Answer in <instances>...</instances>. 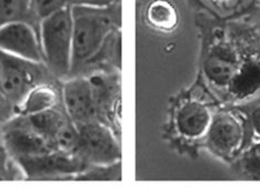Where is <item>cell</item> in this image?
Returning <instances> with one entry per match:
<instances>
[{
  "instance_id": "cell-9",
  "label": "cell",
  "mask_w": 260,
  "mask_h": 194,
  "mask_svg": "<svg viewBox=\"0 0 260 194\" xmlns=\"http://www.w3.org/2000/svg\"><path fill=\"white\" fill-rule=\"evenodd\" d=\"M260 95V51L246 33L239 67L230 81L223 105H237Z\"/></svg>"
},
{
  "instance_id": "cell-6",
  "label": "cell",
  "mask_w": 260,
  "mask_h": 194,
  "mask_svg": "<svg viewBox=\"0 0 260 194\" xmlns=\"http://www.w3.org/2000/svg\"><path fill=\"white\" fill-rule=\"evenodd\" d=\"M75 153L88 167L108 166L121 161L120 134L106 123L94 120L78 125Z\"/></svg>"
},
{
  "instance_id": "cell-17",
  "label": "cell",
  "mask_w": 260,
  "mask_h": 194,
  "mask_svg": "<svg viewBox=\"0 0 260 194\" xmlns=\"http://www.w3.org/2000/svg\"><path fill=\"white\" fill-rule=\"evenodd\" d=\"M79 180H121V161L108 166H91L77 175Z\"/></svg>"
},
{
  "instance_id": "cell-15",
  "label": "cell",
  "mask_w": 260,
  "mask_h": 194,
  "mask_svg": "<svg viewBox=\"0 0 260 194\" xmlns=\"http://www.w3.org/2000/svg\"><path fill=\"white\" fill-rule=\"evenodd\" d=\"M16 21L30 23L39 32V21L32 13L31 0H0V27Z\"/></svg>"
},
{
  "instance_id": "cell-4",
  "label": "cell",
  "mask_w": 260,
  "mask_h": 194,
  "mask_svg": "<svg viewBox=\"0 0 260 194\" xmlns=\"http://www.w3.org/2000/svg\"><path fill=\"white\" fill-rule=\"evenodd\" d=\"M252 140L249 122L234 105H222L212 119L204 150L227 164H233Z\"/></svg>"
},
{
  "instance_id": "cell-11",
  "label": "cell",
  "mask_w": 260,
  "mask_h": 194,
  "mask_svg": "<svg viewBox=\"0 0 260 194\" xmlns=\"http://www.w3.org/2000/svg\"><path fill=\"white\" fill-rule=\"evenodd\" d=\"M0 50L35 62H43L39 32L30 23L16 21L0 27Z\"/></svg>"
},
{
  "instance_id": "cell-7",
  "label": "cell",
  "mask_w": 260,
  "mask_h": 194,
  "mask_svg": "<svg viewBox=\"0 0 260 194\" xmlns=\"http://www.w3.org/2000/svg\"><path fill=\"white\" fill-rule=\"evenodd\" d=\"M48 72L43 62L30 61L0 50V87L14 110L32 88L45 84Z\"/></svg>"
},
{
  "instance_id": "cell-13",
  "label": "cell",
  "mask_w": 260,
  "mask_h": 194,
  "mask_svg": "<svg viewBox=\"0 0 260 194\" xmlns=\"http://www.w3.org/2000/svg\"><path fill=\"white\" fill-rule=\"evenodd\" d=\"M26 118L35 129H37L39 132L54 140L55 142L64 129L74 122L67 114L63 105L62 108H60V104L38 113L26 115Z\"/></svg>"
},
{
  "instance_id": "cell-12",
  "label": "cell",
  "mask_w": 260,
  "mask_h": 194,
  "mask_svg": "<svg viewBox=\"0 0 260 194\" xmlns=\"http://www.w3.org/2000/svg\"><path fill=\"white\" fill-rule=\"evenodd\" d=\"M60 96L51 85L40 84L29 91L26 97L16 105L14 115H31L60 104Z\"/></svg>"
},
{
  "instance_id": "cell-18",
  "label": "cell",
  "mask_w": 260,
  "mask_h": 194,
  "mask_svg": "<svg viewBox=\"0 0 260 194\" xmlns=\"http://www.w3.org/2000/svg\"><path fill=\"white\" fill-rule=\"evenodd\" d=\"M240 110L249 122L252 139L260 140V95L240 104L234 105Z\"/></svg>"
},
{
  "instance_id": "cell-19",
  "label": "cell",
  "mask_w": 260,
  "mask_h": 194,
  "mask_svg": "<svg viewBox=\"0 0 260 194\" xmlns=\"http://www.w3.org/2000/svg\"><path fill=\"white\" fill-rule=\"evenodd\" d=\"M32 13L39 21L70 6L69 0H31Z\"/></svg>"
},
{
  "instance_id": "cell-3",
  "label": "cell",
  "mask_w": 260,
  "mask_h": 194,
  "mask_svg": "<svg viewBox=\"0 0 260 194\" xmlns=\"http://www.w3.org/2000/svg\"><path fill=\"white\" fill-rule=\"evenodd\" d=\"M245 38L246 32L217 29L204 48L197 75L221 105L240 64Z\"/></svg>"
},
{
  "instance_id": "cell-20",
  "label": "cell",
  "mask_w": 260,
  "mask_h": 194,
  "mask_svg": "<svg viewBox=\"0 0 260 194\" xmlns=\"http://www.w3.org/2000/svg\"><path fill=\"white\" fill-rule=\"evenodd\" d=\"M205 2L219 13H229L237 9L241 0H205Z\"/></svg>"
},
{
  "instance_id": "cell-5",
  "label": "cell",
  "mask_w": 260,
  "mask_h": 194,
  "mask_svg": "<svg viewBox=\"0 0 260 194\" xmlns=\"http://www.w3.org/2000/svg\"><path fill=\"white\" fill-rule=\"evenodd\" d=\"M72 5L40 21L39 39L44 63L58 79H68L73 60Z\"/></svg>"
},
{
  "instance_id": "cell-10",
  "label": "cell",
  "mask_w": 260,
  "mask_h": 194,
  "mask_svg": "<svg viewBox=\"0 0 260 194\" xmlns=\"http://www.w3.org/2000/svg\"><path fill=\"white\" fill-rule=\"evenodd\" d=\"M28 179H51L64 175H78L89 168L73 152L56 150L32 157L15 158Z\"/></svg>"
},
{
  "instance_id": "cell-22",
  "label": "cell",
  "mask_w": 260,
  "mask_h": 194,
  "mask_svg": "<svg viewBox=\"0 0 260 194\" xmlns=\"http://www.w3.org/2000/svg\"><path fill=\"white\" fill-rule=\"evenodd\" d=\"M70 5L93 6V7H109L118 4L119 0H69Z\"/></svg>"
},
{
  "instance_id": "cell-8",
  "label": "cell",
  "mask_w": 260,
  "mask_h": 194,
  "mask_svg": "<svg viewBox=\"0 0 260 194\" xmlns=\"http://www.w3.org/2000/svg\"><path fill=\"white\" fill-rule=\"evenodd\" d=\"M3 137L6 148L14 158L40 156L59 150L52 139L39 132L23 115H13L5 121Z\"/></svg>"
},
{
  "instance_id": "cell-2",
  "label": "cell",
  "mask_w": 260,
  "mask_h": 194,
  "mask_svg": "<svg viewBox=\"0 0 260 194\" xmlns=\"http://www.w3.org/2000/svg\"><path fill=\"white\" fill-rule=\"evenodd\" d=\"M73 60L70 77L98 59L110 38L120 30V9L118 4L109 7L72 5ZM69 77V78H70Z\"/></svg>"
},
{
  "instance_id": "cell-14",
  "label": "cell",
  "mask_w": 260,
  "mask_h": 194,
  "mask_svg": "<svg viewBox=\"0 0 260 194\" xmlns=\"http://www.w3.org/2000/svg\"><path fill=\"white\" fill-rule=\"evenodd\" d=\"M149 25L162 32L174 31L179 23V14L177 8L168 0H155L146 13Z\"/></svg>"
},
{
  "instance_id": "cell-16",
  "label": "cell",
  "mask_w": 260,
  "mask_h": 194,
  "mask_svg": "<svg viewBox=\"0 0 260 194\" xmlns=\"http://www.w3.org/2000/svg\"><path fill=\"white\" fill-rule=\"evenodd\" d=\"M230 167L242 179L260 181V140L252 139Z\"/></svg>"
},
{
  "instance_id": "cell-21",
  "label": "cell",
  "mask_w": 260,
  "mask_h": 194,
  "mask_svg": "<svg viewBox=\"0 0 260 194\" xmlns=\"http://www.w3.org/2000/svg\"><path fill=\"white\" fill-rule=\"evenodd\" d=\"M14 115V107L0 87V121H7Z\"/></svg>"
},
{
  "instance_id": "cell-1",
  "label": "cell",
  "mask_w": 260,
  "mask_h": 194,
  "mask_svg": "<svg viewBox=\"0 0 260 194\" xmlns=\"http://www.w3.org/2000/svg\"><path fill=\"white\" fill-rule=\"evenodd\" d=\"M222 105L198 75L171 100L166 138L171 146L190 160L199 158L212 119Z\"/></svg>"
}]
</instances>
